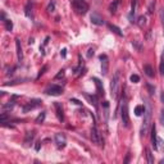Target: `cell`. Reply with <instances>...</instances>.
<instances>
[{
    "label": "cell",
    "instance_id": "1",
    "mask_svg": "<svg viewBox=\"0 0 164 164\" xmlns=\"http://www.w3.org/2000/svg\"><path fill=\"white\" fill-rule=\"evenodd\" d=\"M150 123H151V105L149 103H146L145 105V112H144V122H142V127H141V136H146L147 131H149Z\"/></svg>",
    "mask_w": 164,
    "mask_h": 164
},
{
    "label": "cell",
    "instance_id": "2",
    "mask_svg": "<svg viewBox=\"0 0 164 164\" xmlns=\"http://www.w3.org/2000/svg\"><path fill=\"white\" fill-rule=\"evenodd\" d=\"M119 87H121V70H117L113 75V77H112V81H110V91H112V96L114 99L118 98Z\"/></svg>",
    "mask_w": 164,
    "mask_h": 164
},
{
    "label": "cell",
    "instance_id": "3",
    "mask_svg": "<svg viewBox=\"0 0 164 164\" xmlns=\"http://www.w3.org/2000/svg\"><path fill=\"white\" fill-rule=\"evenodd\" d=\"M121 118H122V124L123 127L128 128L130 127V115H128V103L127 99L123 98L121 101Z\"/></svg>",
    "mask_w": 164,
    "mask_h": 164
},
{
    "label": "cell",
    "instance_id": "4",
    "mask_svg": "<svg viewBox=\"0 0 164 164\" xmlns=\"http://www.w3.org/2000/svg\"><path fill=\"white\" fill-rule=\"evenodd\" d=\"M72 6L78 14H85L89 10V5L85 3V0H72Z\"/></svg>",
    "mask_w": 164,
    "mask_h": 164
},
{
    "label": "cell",
    "instance_id": "5",
    "mask_svg": "<svg viewBox=\"0 0 164 164\" xmlns=\"http://www.w3.org/2000/svg\"><path fill=\"white\" fill-rule=\"evenodd\" d=\"M45 94L51 95V96H58V95L63 94V87L59 85H50L49 87L45 89Z\"/></svg>",
    "mask_w": 164,
    "mask_h": 164
},
{
    "label": "cell",
    "instance_id": "6",
    "mask_svg": "<svg viewBox=\"0 0 164 164\" xmlns=\"http://www.w3.org/2000/svg\"><path fill=\"white\" fill-rule=\"evenodd\" d=\"M91 141L94 144H96V145H99V146H101L103 145V139H101V136H100V133H99V131H98V128H96L95 126L91 128Z\"/></svg>",
    "mask_w": 164,
    "mask_h": 164
},
{
    "label": "cell",
    "instance_id": "7",
    "mask_svg": "<svg viewBox=\"0 0 164 164\" xmlns=\"http://www.w3.org/2000/svg\"><path fill=\"white\" fill-rule=\"evenodd\" d=\"M41 103H43V101L38 100V99H33V100H31L30 103H27V105H24L22 110H23L24 113H28L30 110H33V109H36L37 107H40Z\"/></svg>",
    "mask_w": 164,
    "mask_h": 164
},
{
    "label": "cell",
    "instance_id": "8",
    "mask_svg": "<svg viewBox=\"0 0 164 164\" xmlns=\"http://www.w3.org/2000/svg\"><path fill=\"white\" fill-rule=\"evenodd\" d=\"M99 59L101 60V73L104 76L108 75V67H109V62H108V57L105 55V54H101L100 57H99Z\"/></svg>",
    "mask_w": 164,
    "mask_h": 164
},
{
    "label": "cell",
    "instance_id": "9",
    "mask_svg": "<svg viewBox=\"0 0 164 164\" xmlns=\"http://www.w3.org/2000/svg\"><path fill=\"white\" fill-rule=\"evenodd\" d=\"M90 19H91V22L96 26H103L105 24V21L103 19V17L100 14H98V13H92L91 15H90Z\"/></svg>",
    "mask_w": 164,
    "mask_h": 164
},
{
    "label": "cell",
    "instance_id": "10",
    "mask_svg": "<svg viewBox=\"0 0 164 164\" xmlns=\"http://www.w3.org/2000/svg\"><path fill=\"white\" fill-rule=\"evenodd\" d=\"M54 141H55L58 147H64L66 146V136L63 133H55L54 136Z\"/></svg>",
    "mask_w": 164,
    "mask_h": 164
},
{
    "label": "cell",
    "instance_id": "11",
    "mask_svg": "<svg viewBox=\"0 0 164 164\" xmlns=\"http://www.w3.org/2000/svg\"><path fill=\"white\" fill-rule=\"evenodd\" d=\"M15 47H17V58L18 62L21 63L23 60V51H22V45H21V40L19 38H15Z\"/></svg>",
    "mask_w": 164,
    "mask_h": 164
},
{
    "label": "cell",
    "instance_id": "12",
    "mask_svg": "<svg viewBox=\"0 0 164 164\" xmlns=\"http://www.w3.org/2000/svg\"><path fill=\"white\" fill-rule=\"evenodd\" d=\"M54 108H55V110H57V117H58V119H59L60 122H63V121H64V113H63L62 105H60L59 103H54Z\"/></svg>",
    "mask_w": 164,
    "mask_h": 164
},
{
    "label": "cell",
    "instance_id": "13",
    "mask_svg": "<svg viewBox=\"0 0 164 164\" xmlns=\"http://www.w3.org/2000/svg\"><path fill=\"white\" fill-rule=\"evenodd\" d=\"M151 142L155 150H158V136H156V127L155 124H153L151 127Z\"/></svg>",
    "mask_w": 164,
    "mask_h": 164
},
{
    "label": "cell",
    "instance_id": "14",
    "mask_svg": "<svg viewBox=\"0 0 164 164\" xmlns=\"http://www.w3.org/2000/svg\"><path fill=\"white\" fill-rule=\"evenodd\" d=\"M144 72H145V75L147 76V77H154V69H153V67L151 66H149V64H145L144 66Z\"/></svg>",
    "mask_w": 164,
    "mask_h": 164
},
{
    "label": "cell",
    "instance_id": "15",
    "mask_svg": "<svg viewBox=\"0 0 164 164\" xmlns=\"http://www.w3.org/2000/svg\"><path fill=\"white\" fill-rule=\"evenodd\" d=\"M119 4H121V0H114V1L110 5H109V12H110V13H115Z\"/></svg>",
    "mask_w": 164,
    "mask_h": 164
},
{
    "label": "cell",
    "instance_id": "16",
    "mask_svg": "<svg viewBox=\"0 0 164 164\" xmlns=\"http://www.w3.org/2000/svg\"><path fill=\"white\" fill-rule=\"evenodd\" d=\"M32 8H33V4H32V1H28L27 5H26V15H27L28 18H32L33 15H32Z\"/></svg>",
    "mask_w": 164,
    "mask_h": 164
},
{
    "label": "cell",
    "instance_id": "17",
    "mask_svg": "<svg viewBox=\"0 0 164 164\" xmlns=\"http://www.w3.org/2000/svg\"><path fill=\"white\" fill-rule=\"evenodd\" d=\"M108 27L110 28V30L113 31L115 35H118V36H121V37L123 36V32L121 31V28H119V27H117V26H114V24H108Z\"/></svg>",
    "mask_w": 164,
    "mask_h": 164
},
{
    "label": "cell",
    "instance_id": "18",
    "mask_svg": "<svg viewBox=\"0 0 164 164\" xmlns=\"http://www.w3.org/2000/svg\"><path fill=\"white\" fill-rule=\"evenodd\" d=\"M33 137H35V132H33V131H28V132L26 133V140H24V142L28 145V144H30V141L33 140Z\"/></svg>",
    "mask_w": 164,
    "mask_h": 164
},
{
    "label": "cell",
    "instance_id": "19",
    "mask_svg": "<svg viewBox=\"0 0 164 164\" xmlns=\"http://www.w3.org/2000/svg\"><path fill=\"white\" fill-rule=\"evenodd\" d=\"M144 112H145V107H144V105H137V107L135 108V114H136L137 117H140Z\"/></svg>",
    "mask_w": 164,
    "mask_h": 164
},
{
    "label": "cell",
    "instance_id": "20",
    "mask_svg": "<svg viewBox=\"0 0 164 164\" xmlns=\"http://www.w3.org/2000/svg\"><path fill=\"white\" fill-rule=\"evenodd\" d=\"M3 23L5 24L6 31H12L13 30V22L10 21V19H5V21H3Z\"/></svg>",
    "mask_w": 164,
    "mask_h": 164
},
{
    "label": "cell",
    "instance_id": "21",
    "mask_svg": "<svg viewBox=\"0 0 164 164\" xmlns=\"http://www.w3.org/2000/svg\"><path fill=\"white\" fill-rule=\"evenodd\" d=\"M137 24H139L140 27H144V26L146 24V17L145 15H140L139 19H137Z\"/></svg>",
    "mask_w": 164,
    "mask_h": 164
},
{
    "label": "cell",
    "instance_id": "22",
    "mask_svg": "<svg viewBox=\"0 0 164 164\" xmlns=\"http://www.w3.org/2000/svg\"><path fill=\"white\" fill-rule=\"evenodd\" d=\"M146 158H147V163L149 164H153L154 163V158H153V154L149 149H146Z\"/></svg>",
    "mask_w": 164,
    "mask_h": 164
},
{
    "label": "cell",
    "instance_id": "23",
    "mask_svg": "<svg viewBox=\"0 0 164 164\" xmlns=\"http://www.w3.org/2000/svg\"><path fill=\"white\" fill-rule=\"evenodd\" d=\"M94 81H95V83H96V86H98V91H99V94H104V89L101 87L100 81H99L98 78H94Z\"/></svg>",
    "mask_w": 164,
    "mask_h": 164
},
{
    "label": "cell",
    "instance_id": "24",
    "mask_svg": "<svg viewBox=\"0 0 164 164\" xmlns=\"http://www.w3.org/2000/svg\"><path fill=\"white\" fill-rule=\"evenodd\" d=\"M45 115H46V113H45V112H43V113H41V114L36 118V121H35V122H36V123H43L44 119H45Z\"/></svg>",
    "mask_w": 164,
    "mask_h": 164
},
{
    "label": "cell",
    "instance_id": "25",
    "mask_svg": "<svg viewBox=\"0 0 164 164\" xmlns=\"http://www.w3.org/2000/svg\"><path fill=\"white\" fill-rule=\"evenodd\" d=\"M159 72H160V75L164 77V54H163V58H162V62H160V64H159Z\"/></svg>",
    "mask_w": 164,
    "mask_h": 164
},
{
    "label": "cell",
    "instance_id": "26",
    "mask_svg": "<svg viewBox=\"0 0 164 164\" xmlns=\"http://www.w3.org/2000/svg\"><path fill=\"white\" fill-rule=\"evenodd\" d=\"M130 80H131V82H133V83H137V82H140V77L137 76V75H131Z\"/></svg>",
    "mask_w": 164,
    "mask_h": 164
},
{
    "label": "cell",
    "instance_id": "27",
    "mask_svg": "<svg viewBox=\"0 0 164 164\" xmlns=\"http://www.w3.org/2000/svg\"><path fill=\"white\" fill-rule=\"evenodd\" d=\"M132 45H133V46L136 47V49L139 50V51L142 50V45H141V44L139 43V41H132Z\"/></svg>",
    "mask_w": 164,
    "mask_h": 164
},
{
    "label": "cell",
    "instance_id": "28",
    "mask_svg": "<svg viewBox=\"0 0 164 164\" xmlns=\"http://www.w3.org/2000/svg\"><path fill=\"white\" fill-rule=\"evenodd\" d=\"M54 9H55V3H54V1H51L50 3V4L49 5H47V12H54Z\"/></svg>",
    "mask_w": 164,
    "mask_h": 164
},
{
    "label": "cell",
    "instance_id": "29",
    "mask_svg": "<svg viewBox=\"0 0 164 164\" xmlns=\"http://www.w3.org/2000/svg\"><path fill=\"white\" fill-rule=\"evenodd\" d=\"M159 121H160V123L164 126V109H162L160 110V115H159Z\"/></svg>",
    "mask_w": 164,
    "mask_h": 164
},
{
    "label": "cell",
    "instance_id": "30",
    "mask_svg": "<svg viewBox=\"0 0 164 164\" xmlns=\"http://www.w3.org/2000/svg\"><path fill=\"white\" fill-rule=\"evenodd\" d=\"M160 18H162V23L164 27V8H162V10H160Z\"/></svg>",
    "mask_w": 164,
    "mask_h": 164
},
{
    "label": "cell",
    "instance_id": "31",
    "mask_svg": "<svg viewBox=\"0 0 164 164\" xmlns=\"http://www.w3.org/2000/svg\"><path fill=\"white\" fill-rule=\"evenodd\" d=\"M64 76V70L62 69V70H59V73H58V75L55 76V78L58 80V78H60V77H63Z\"/></svg>",
    "mask_w": 164,
    "mask_h": 164
},
{
    "label": "cell",
    "instance_id": "32",
    "mask_svg": "<svg viewBox=\"0 0 164 164\" xmlns=\"http://www.w3.org/2000/svg\"><path fill=\"white\" fill-rule=\"evenodd\" d=\"M147 89H149V91H150V95H153L154 94V90H155V89H154L151 85H147Z\"/></svg>",
    "mask_w": 164,
    "mask_h": 164
},
{
    "label": "cell",
    "instance_id": "33",
    "mask_svg": "<svg viewBox=\"0 0 164 164\" xmlns=\"http://www.w3.org/2000/svg\"><path fill=\"white\" fill-rule=\"evenodd\" d=\"M70 103H75V104H77V105H82V103L78 101V100H76V99H70Z\"/></svg>",
    "mask_w": 164,
    "mask_h": 164
},
{
    "label": "cell",
    "instance_id": "34",
    "mask_svg": "<svg viewBox=\"0 0 164 164\" xmlns=\"http://www.w3.org/2000/svg\"><path fill=\"white\" fill-rule=\"evenodd\" d=\"M91 55H94V49H90L89 53H87V57H89V58L91 57Z\"/></svg>",
    "mask_w": 164,
    "mask_h": 164
},
{
    "label": "cell",
    "instance_id": "35",
    "mask_svg": "<svg viewBox=\"0 0 164 164\" xmlns=\"http://www.w3.org/2000/svg\"><path fill=\"white\" fill-rule=\"evenodd\" d=\"M40 144H41V142H37V145H36V150H37V151L40 150Z\"/></svg>",
    "mask_w": 164,
    "mask_h": 164
},
{
    "label": "cell",
    "instance_id": "36",
    "mask_svg": "<svg viewBox=\"0 0 164 164\" xmlns=\"http://www.w3.org/2000/svg\"><path fill=\"white\" fill-rule=\"evenodd\" d=\"M66 51H67V50H66V49H64V50H62V53H60V54H62V55H63V57H66Z\"/></svg>",
    "mask_w": 164,
    "mask_h": 164
}]
</instances>
